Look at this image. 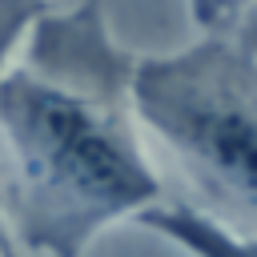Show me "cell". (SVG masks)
Masks as SVG:
<instances>
[{"label":"cell","mask_w":257,"mask_h":257,"mask_svg":"<svg viewBox=\"0 0 257 257\" xmlns=\"http://www.w3.org/2000/svg\"><path fill=\"white\" fill-rule=\"evenodd\" d=\"M48 8V0H0V72L16 60L24 48L36 16Z\"/></svg>","instance_id":"4"},{"label":"cell","mask_w":257,"mask_h":257,"mask_svg":"<svg viewBox=\"0 0 257 257\" xmlns=\"http://www.w3.org/2000/svg\"><path fill=\"white\" fill-rule=\"evenodd\" d=\"M233 40L241 44V52L249 56V64L257 68V0L245 8V16L237 20V28H233Z\"/></svg>","instance_id":"6"},{"label":"cell","mask_w":257,"mask_h":257,"mask_svg":"<svg viewBox=\"0 0 257 257\" xmlns=\"http://www.w3.org/2000/svg\"><path fill=\"white\" fill-rule=\"evenodd\" d=\"M12 237V229H8V217H4V205H0V245Z\"/></svg>","instance_id":"8"},{"label":"cell","mask_w":257,"mask_h":257,"mask_svg":"<svg viewBox=\"0 0 257 257\" xmlns=\"http://www.w3.org/2000/svg\"><path fill=\"white\" fill-rule=\"evenodd\" d=\"M128 52L100 0L44 8L0 72V205L20 245L84 257L88 245L165 201L137 120Z\"/></svg>","instance_id":"1"},{"label":"cell","mask_w":257,"mask_h":257,"mask_svg":"<svg viewBox=\"0 0 257 257\" xmlns=\"http://www.w3.org/2000/svg\"><path fill=\"white\" fill-rule=\"evenodd\" d=\"M137 225L165 237L189 257H257V233H241L185 201H161L145 209Z\"/></svg>","instance_id":"3"},{"label":"cell","mask_w":257,"mask_h":257,"mask_svg":"<svg viewBox=\"0 0 257 257\" xmlns=\"http://www.w3.org/2000/svg\"><path fill=\"white\" fill-rule=\"evenodd\" d=\"M133 104L149 153L165 157L193 209L257 233V68L233 32L137 60Z\"/></svg>","instance_id":"2"},{"label":"cell","mask_w":257,"mask_h":257,"mask_svg":"<svg viewBox=\"0 0 257 257\" xmlns=\"http://www.w3.org/2000/svg\"><path fill=\"white\" fill-rule=\"evenodd\" d=\"M253 0H185L197 32H233Z\"/></svg>","instance_id":"5"},{"label":"cell","mask_w":257,"mask_h":257,"mask_svg":"<svg viewBox=\"0 0 257 257\" xmlns=\"http://www.w3.org/2000/svg\"><path fill=\"white\" fill-rule=\"evenodd\" d=\"M0 257H52V253H40V249H28V245H20L16 237H8V241L0 245Z\"/></svg>","instance_id":"7"}]
</instances>
